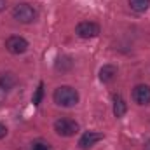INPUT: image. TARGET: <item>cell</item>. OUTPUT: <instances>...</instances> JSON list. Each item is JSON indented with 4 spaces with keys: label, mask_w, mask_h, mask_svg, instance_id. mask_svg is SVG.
<instances>
[{
    "label": "cell",
    "mask_w": 150,
    "mask_h": 150,
    "mask_svg": "<svg viewBox=\"0 0 150 150\" xmlns=\"http://www.w3.org/2000/svg\"><path fill=\"white\" fill-rule=\"evenodd\" d=\"M117 75V68L113 65H103L100 70V80L101 82H112Z\"/></svg>",
    "instance_id": "9"
},
{
    "label": "cell",
    "mask_w": 150,
    "mask_h": 150,
    "mask_svg": "<svg viewBox=\"0 0 150 150\" xmlns=\"http://www.w3.org/2000/svg\"><path fill=\"white\" fill-rule=\"evenodd\" d=\"M133 100L138 105H149L150 103V87L145 84H138L133 89Z\"/></svg>",
    "instance_id": "6"
},
{
    "label": "cell",
    "mask_w": 150,
    "mask_h": 150,
    "mask_svg": "<svg viewBox=\"0 0 150 150\" xmlns=\"http://www.w3.org/2000/svg\"><path fill=\"white\" fill-rule=\"evenodd\" d=\"M54 131L59 134V136H74L75 133L79 131V124L75 122L74 119H68V117H61L54 122Z\"/></svg>",
    "instance_id": "3"
},
{
    "label": "cell",
    "mask_w": 150,
    "mask_h": 150,
    "mask_svg": "<svg viewBox=\"0 0 150 150\" xmlns=\"http://www.w3.org/2000/svg\"><path fill=\"white\" fill-rule=\"evenodd\" d=\"M126 112H127V105H126L124 98L120 94H115L113 96V115L119 119V117H122Z\"/></svg>",
    "instance_id": "8"
},
{
    "label": "cell",
    "mask_w": 150,
    "mask_h": 150,
    "mask_svg": "<svg viewBox=\"0 0 150 150\" xmlns=\"http://www.w3.org/2000/svg\"><path fill=\"white\" fill-rule=\"evenodd\" d=\"M30 150H52V149H51V145H49L45 140H35V142L32 143Z\"/></svg>",
    "instance_id": "13"
},
{
    "label": "cell",
    "mask_w": 150,
    "mask_h": 150,
    "mask_svg": "<svg viewBox=\"0 0 150 150\" xmlns=\"http://www.w3.org/2000/svg\"><path fill=\"white\" fill-rule=\"evenodd\" d=\"M100 25L94 23V21H82L77 25L75 28V33L79 35L80 38H94L100 35Z\"/></svg>",
    "instance_id": "4"
},
{
    "label": "cell",
    "mask_w": 150,
    "mask_h": 150,
    "mask_svg": "<svg viewBox=\"0 0 150 150\" xmlns=\"http://www.w3.org/2000/svg\"><path fill=\"white\" fill-rule=\"evenodd\" d=\"M100 140H103V134H101V133L87 131V133H84V134L80 136V140H79V147H80L82 150L91 149V147H93V145H96Z\"/></svg>",
    "instance_id": "7"
},
{
    "label": "cell",
    "mask_w": 150,
    "mask_h": 150,
    "mask_svg": "<svg viewBox=\"0 0 150 150\" xmlns=\"http://www.w3.org/2000/svg\"><path fill=\"white\" fill-rule=\"evenodd\" d=\"M129 5L134 12H145L150 7V0H129Z\"/></svg>",
    "instance_id": "11"
},
{
    "label": "cell",
    "mask_w": 150,
    "mask_h": 150,
    "mask_svg": "<svg viewBox=\"0 0 150 150\" xmlns=\"http://www.w3.org/2000/svg\"><path fill=\"white\" fill-rule=\"evenodd\" d=\"M12 16H14V19L16 21H19V23H32V21H35L37 19V11L30 5V4H26V2H23V4H18V5H14V9H12Z\"/></svg>",
    "instance_id": "2"
},
{
    "label": "cell",
    "mask_w": 150,
    "mask_h": 150,
    "mask_svg": "<svg viewBox=\"0 0 150 150\" xmlns=\"http://www.w3.org/2000/svg\"><path fill=\"white\" fill-rule=\"evenodd\" d=\"M16 86V79L12 74H0V87H4L5 91L12 89Z\"/></svg>",
    "instance_id": "10"
},
{
    "label": "cell",
    "mask_w": 150,
    "mask_h": 150,
    "mask_svg": "<svg viewBox=\"0 0 150 150\" xmlns=\"http://www.w3.org/2000/svg\"><path fill=\"white\" fill-rule=\"evenodd\" d=\"M5 49L12 54H23L28 51V42L19 35H12L5 40Z\"/></svg>",
    "instance_id": "5"
},
{
    "label": "cell",
    "mask_w": 150,
    "mask_h": 150,
    "mask_svg": "<svg viewBox=\"0 0 150 150\" xmlns=\"http://www.w3.org/2000/svg\"><path fill=\"white\" fill-rule=\"evenodd\" d=\"M52 100H54L56 105L70 108V107H75L79 103V93H77V89H74L72 86H59L54 91Z\"/></svg>",
    "instance_id": "1"
},
{
    "label": "cell",
    "mask_w": 150,
    "mask_h": 150,
    "mask_svg": "<svg viewBox=\"0 0 150 150\" xmlns=\"http://www.w3.org/2000/svg\"><path fill=\"white\" fill-rule=\"evenodd\" d=\"M7 4H5V0H0V11H4V7H5Z\"/></svg>",
    "instance_id": "16"
},
{
    "label": "cell",
    "mask_w": 150,
    "mask_h": 150,
    "mask_svg": "<svg viewBox=\"0 0 150 150\" xmlns=\"http://www.w3.org/2000/svg\"><path fill=\"white\" fill-rule=\"evenodd\" d=\"M5 134H7V127H5V126H4V124L0 122V140H2V138H4Z\"/></svg>",
    "instance_id": "15"
},
{
    "label": "cell",
    "mask_w": 150,
    "mask_h": 150,
    "mask_svg": "<svg viewBox=\"0 0 150 150\" xmlns=\"http://www.w3.org/2000/svg\"><path fill=\"white\" fill-rule=\"evenodd\" d=\"M5 96H7V91H5L4 87H0V103L5 101Z\"/></svg>",
    "instance_id": "14"
},
{
    "label": "cell",
    "mask_w": 150,
    "mask_h": 150,
    "mask_svg": "<svg viewBox=\"0 0 150 150\" xmlns=\"http://www.w3.org/2000/svg\"><path fill=\"white\" fill-rule=\"evenodd\" d=\"M42 98H44V84L40 82L38 87H37V91H35V94H33V100H32L35 107H38V105L42 103Z\"/></svg>",
    "instance_id": "12"
}]
</instances>
